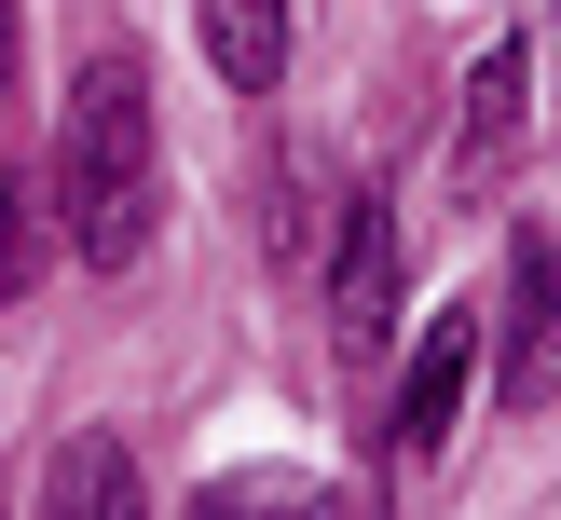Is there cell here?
Instances as JSON below:
<instances>
[{"label":"cell","mask_w":561,"mask_h":520,"mask_svg":"<svg viewBox=\"0 0 561 520\" xmlns=\"http://www.w3.org/2000/svg\"><path fill=\"white\" fill-rule=\"evenodd\" d=\"M164 219V151H151V69L96 55L69 82V124H55V233L82 274H137Z\"/></svg>","instance_id":"obj_1"},{"label":"cell","mask_w":561,"mask_h":520,"mask_svg":"<svg viewBox=\"0 0 561 520\" xmlns=\"http://www.w3.org/2000/svg\"><path fill=\"white\" fill-rule=\"evenodd\" d=\"M192 27H206V69L233 82V96H261V82H288L301 0H192Z\"/></svg>","instance_id":"obj_6"},{"label":"cell","mask_w":561,"mask_h":520,"mask_svg":"<svg viewBox=\"0 0 561 520\" xmlns=\"http://www.w3.org/2000/svg\"><path fill=\"white\" fill-rule=\"evenodd\" d=\"M206 507H329V479H301V465H247V479H219Z\"/></svg>","instance_id":"obj_9"},{"label":"cell","mask_w":561,"mask_h":520,"mask_svg":"<svg viewBox=\"0 0 561 520\" xmlns=\"http://www.w3.org/2000/svg\"><path fill=\"white\" fill-rule=\"evenodd\" d=\"M42 507H55V520H137L124 438H69V452H55V479H42Z\"/></svg>","instance_id":"obj_7"},{"label":"cell","mask_w":561,"mask_h":520,"mask_svg":"<svg viewBox=\"0 0 561 520\" xmlns=\"http://www.w3.org/2000/svg\"><path fill=\"white\" fill-rule=\"evenodd\" d=\"M480 356H493V383H507V411L561 397V261L548 246H507V301H493Z\"/></svg>","instance_id":"obj_3"},{"label":"cell","mask_w":561,"mask_h":520,"mask_svg":"<svg viewBox=\"0 0 561 520\" xmlns=\"http://www.w3.org/2000/svg\"><path fill=\"white\" fill-rule=\"evenodd\" d=\"M466 383H480V315H425V343H411V370H398V411H383V452H398V465L453 452Z\"/></svg>","instance_id":"obj_4"},{"label":"cell","mask_w":561,"mask_h":520,"mask_svg":"<svg viewBox=\"0 0 561 520\" xmlns=\"http://www.w3.org/2000/svg\"><path fill=\"white\" fill-rule=\"evenodd\" d=\"M27 288V192H0V301Z\"/></svg>","instance_id":"obj_10"},{"label":"cell","mask_w":561,"mask_h":520,"mask_svg":"<svg viewBox=\"0 0 561 520\" xmlns=\"http://www.w3.org/2000/svg\"><path fill=\"white\" fill-rule=\"evenodd\" d=\"M261 233H274V261H288V274H316L329 246H343V206H329L316 164H288V178H274V219H261Z\"/></svg>","instance_id":"obj_8"},{"label":"cell","mask_w":561,"mask_h":520,"mask_svg":"<svg viewBox=\"0 0 561 520\" xmlns=\"http://www.w3.org/2000/svg\"><path fill=\"white\" fill-rule=\"evenodd\" d=\"M0 109H14V0H0Z\"/></svg>","instance_id":"obj_11"},{"label":"cell","mask_w":561,"mask_h":520,"mask_svg":"<svg viewBox=\"0 0 561 520\" xmlns=\"http://www.w3.org/2000/svg\"><path fill=\"white\" fill-rule=\"evenodd\" d=\"M520 137H535V55L520 42H493L480 69H466V137H453V178L466 192H493L520 164Z\"/></svg>","instance_id":"obj_5"},{"label":"cell","mask_w":561,"mask_h":520,"mask_svg":"<svg viewBox=\"0 0 561 520\" xmlns=\"http://www.w3.org/2000/svg\"><path fill=\"white\" fill-rule=\"evenodd\" d=\"M398 206H343V246H329V343H343V370H383L398 356Z\"/></svg>","instance_id":"obj_2"}]
</instances>
